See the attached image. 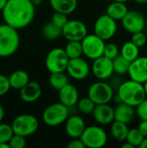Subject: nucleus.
<instances>
[{"label":"nucleus","instance_id":"obj_39","mask_svg":"<svg viewBox=\"0 0 147 148\" xmlns=\"http://www.w3.org/2000/svg\"><path fill=\"white\" fill-rule=\"evenodd\" d=\"M68 148H85V145L82 142L81 138H74L72 139L67 145Z\"/></svg>","mask_w":147,"mask_h":148},{"label":"nucleus","instance_id":"obj_22","mask_svg":"<svg viewBox=\"0 0 147 148\" xmlns=\"http://www.w3.org/2000/svg\"><path fill=\"white\" fill-rule=\"evenodd\" d=\"M50 6L55 11L72 14L77 7V0H49Z\"/></svg>","mask_w":147,"mask_h":148},{"label":"nucleus","instance_id":"obj_29","mask_svg":"<svg viewBox=\"0 0 147 148\" xmlns=\"http://www.w3.org/2000/svg\"><path fill=\"white\" fill-rule=\"evenodd\" d=\"M76 106L80 113L88 115V114H93L96 107V104L88 96V97H83L81 99H79Z\"/></svg>","mask_w":147,"mask_h":148},{"label":"nucleus","instance_id":"obj_25","mask_svg":"<svg viewBox=\"0 0 147 148\" xmlns=\"http://www.w3.org/2000/svg\"><path fill=\"white\" fill-rule=\"evenodd\" d=\"M120 56L131 62L139 56V48L132 41L126 42L121 46Z\"/></svg>","mask_w":147,"mask_h":148},{"label":"nucleus","instance_id":"obj_12","mask_svg":"<svg viewBox=\"0 0 147 148\" xmlns=\"http://www.w3.org/2000/svg\"><path fill=\"white\" fill-rule=\"evenodd\" d=\"M66 71L72 79L76 81H82L89 75L90 66L88 62L81 56L70 59Z\"/></svg>","mask_w":147,"mask_h":148},{"label":"nucleus","instance_id":"obj_45","mask_svg":"<svg viewBox=\"0 0 147 148\" xmlns=\"http://www.w3.org/2000/svg\"><path fill=\"white\" fill-rule=\"evenodd\" d=\"M0 148H10L9 143H3V142H0Z\"/></svg>","mask_w":147,"mask_h":148},{"label":"nucleus","instance_id":"obj_46","mask_svg":"<svg viewBox=\"0 0 147 148\" xmlns=\"http://www.w3.org/2000/svg\"><path fill=\"white\" fill-rule=\"evenodd\" d=\"M138 4H145L147 3V0H133Z\"/></svg>","mask_w":147,"mask_h":148},{"label":"nucleus","instance_id":"obj_19","mask_svg":"<svg viewBox=\"0 0 147 148\" xmlns=\"http://www.w3.org/2000/svg\"><path fill=\"white\" fill-rule=\"evenodd\" d=\"M79 101V92L75 86L68 83L59 90V101L68 108L75 107Z\"/></svg>","mask_w":147,"mask_h":148},{"label":"nucleus","instance_id":"obj_18","mask_svg":"<svg viewBox=\"0 0 147 148\" xmlns=\"http://www.w3.org/2000/svg\"><path fill=\"white\" fill-rule=\"evenodd\" d=\"M42 87L36 82H29L23 88L20 89V99L26 103L36 101L42 95Z\"/></svg>","mask_w":147,"mask_h":148},{"label":"nucleus","instance_id":"obj_7","mask_svg":"<svg viewBox=\"0 0 147 148\" xmlns=\"http://www.w3.org/2000/svg\"><path fill=\"white\" fill-rule=\"evenodd\" d=\"M85 147L88 148H101L107 142V134L106 131L98 126L86 127L81 136Z\"/></svg>","mask_w":147,"mask_h":148},{"label":"nucleus","instance_id":"obj_16","mask_svg":"<svg viewBox=\"0 0 147 148\" xmlns=\"http://www.w3.org/2000/svg\"><path fill=\"white\" fill-rule=\"evenodd\" d=\"M86 128V124L82 117L77 114L69 116L65 121V131L71 139L81 138Z\"/></svg>","mask_w":147,"mask_h":148},{"label":"nucleus","instance_id":"obj_4","mask_svg":"<svg viewBox=\"0 0 147 148\" xmlns=\"http://www.w3.org/2000/svg\"><path fill=\"white\" fill-rule=\"evenodd\" d=\"M69 117V108L62 102H55L48 106L42 113L43 122L49 127L60 126Z\"/></svg>","mask_w":147,"mask_h":148},{"label":"nucleus","instance_id":"obj_8","mask_svg":"<svg viewBox=\"0 0 147 148\" xmlns=\"http://www.w3.org/2000/svg\"><path fill=\"white\" fill-rule=\"evenodd\" d=\"M69 60L64 49L55 48L48 53L45 59V65L50 73L64 72L67 70Z\"/></svg>","mask_w":147,"mask_h":148},{"label":"nucleus","instance_id":"obj_48","mask_svg":"<svg viewBox=\"0 0 147 148\" xmlns=\"http://www.w3.org/2000/svg\"><path fill=\"white\" fill-rule=\"evenodd\" d=\"M113 1H116V2H120V3H126L130 0H113Z\"/></svg>","mask_w":147,"mask_h":148},{"label":"nucleus","instance_id":"obj_31","mask_svg":"<svg viewBox=\"0 0 147 148\" xmlns=\"http://www.w3.org/2000/svg\"><path fill=\"white\" fill-rule=\"evenodd\" d=\"M144 140H145V137L141 134L139 129V128H133V129H129L126 141L132 144L134 147H140Z\"/></svg>","mask_w":147,"mask_h":148},{"label":"nucleus","instance_id":"obj_1","mask_svg":"<svg viewBox=\"0 0 147 148\" xmlns=\"http://www.w3.org/2000/svg\"><path fill=\"white\" fill-rule=\"evenodd\" d=\"M35 8L30 0H8L2 10L4 23L16 29L25 28L34 20Z\"/></svg>","mask_w":147,"mask_h":148},{"label":"nucleus","instance_id":"obj_14","mask_svg":"<svg viewBox=\"0 0 147 148\" xmlns=\"http://www.w3.org/2000/svg\"><path fill=\"white\" fill-rule=\"evenodd\" d=\"M121 24L126 31L133 34L144 30L146 27V18L143 14L137 10H128L121 20Z\"/></svg>","mask_w":147,"mask_h":148},{"label":"nucleus","instance_id":"obj_27","mask_svg":"<svg viewBox=\"0 0 147 148\" xmlns=\"http://www.w3.org/2000/svg\"><path fill=\"white\" fill-rule=\"evenodd\" d=\"M49 82L52 88L59 91L64 86L69 83L68 76L64 72L50 73V75L49 77Z\"/></svg>","mask_w":147,"mask_h":148},{"label":"nucleus","instance_id":"obj_17","mask_svg":"<svg viewBox=\"0 0 147 148\" xmlns=\"http://www.w3.org/2000/svg\"><path fill=\"white\" fill-rule=\"evenodd\" d=\"M92 115L98 124L109 125L114 121V108L108 103L96 105Z\"/></svg>","mask_w":147,"mask_h":148},{"label":"nucleus","instance_id":"obj_21","mask_svg":"<svg viewBox=\"0 0 147 148\" xmlns=\"http://www.w3.org/2000/svg\"><path fill=\"white\" fill-rule=\"evenodd\" d=\"M128 8L126 3L113 1L107 8V14L116 21H121L128 12Z\"/></svg>","mask_w":147,"mask_h":148},{"label":"nucleus","instance_id":"obj_6","mask_svg":"<svg viewBox=\"0 0 147 148\" xmlns=\"http://www.w3.org/2000/svg\"><path fill=\"white\" fill-rule=\"evenodd\" d=\"M88 96L96 104H107L113 98V89L105 81H98L90 85L88 90Z\"/></svg>","mask_w":147,"mask_h":148},{"label":"nucleus","instance_id":"obj_42","mask_svg":"<svg viewBox=\"0 0 147 148\" xmlns=\"http://www.w3.org/2000/svg\"><path fill=\"white\" fill-rule=\"evenodd\" d=\"M8 0H0V10L2 11L4 8V6L6 5Z\"/></svg>","mask_w":147,"mask_h":148},{"label":"nucleus","instance_id":"obj_23","mask_svg":"<svg viewBox=\"0 0 147 148\" xmlns=\"http://www.w3.org/2000/svg\"><path fill=\"white\" fill-rule=\"evenodd\" d=\"M10 87L14 89H21L23 88L29 82V75L25 70H16L9 76Z\"/></svg>","mask_w":147,"mask_h":148},{"label":"nucleus","instance_id":"obj_5","mask_svg":"<svg viewBox=\"0 0 147 148\" xmlns=\"http://www.w3.org/2000/svg\"><path fill=\"white\" fill-rule=\"evenodd\" d=\"M11 126L15 134L28 137L37 131L39 127V121L37 118L32 114H23L13 120Z\"/></svg>","mask_w":147,"mask_h":148},{"label":"nucleus","instance_id":"obj_41","mask_svg":"<svg viewBox=\"0 0 147 148\" xmlns=\"http://www.w3.org/2000/svg\"><path fill=\"white\" fill-rule=\"evenodd\" d=\"M4 114H5V112H4V108H3V106L0 104V121H3V119L4 118Z\"/></svg>","mask_w":147,"mask_h":148},{"label":"nucleus","instance_id":"obj_10","mask_svg":"<svg viewBox=\"0 0 147 148\" xmlns=\"http://www.w3.org/2000/svg\"><path fill=\"white\" fill-rule=\"evenodd\" d=\"M117 21L107 13L100 16L94 25V33L104 41H108L116 34Z\"/></svg>","mask_w":147,"mask_h":148},{"label":"nucleus","instance_id":"obj_36","mask_svg":"<svg viewBox=\"0 0 147 148\" xmlns=\"http://www.w3.org/2000/svg\"><path fill=\"white\" fill-rule=\"evenodd\" d=\"M131 41L133 43H135L139 48H142L146 44L147 36L144 33V31H139V32L133 34Z\"/></svg>","mask_w":147,"mask_h":148},{"label":"nucleus","instance_id":"obj_3","mask_svg":"<svg viewBox=\"0 0 147 148\" xmlns=\"http://www.w3.org/2000/svg\"><path fill=\"white\" fill-rule=\"evenodd\" d=\"M18 29L7 23L0 24V57H7L15 54L20 45Z\"/></svg>","mask_w":147,"mask_h":148},{"label":"nucleus","instance_id":"obj_44","mask_svg":"<svg viewBox=\"0 0 147 148\" xmlns=\"http://www.w3.org/2000/svg\"><path fill=\"white\" fill-rule=\"evenodd\" d=\"M122 148H134V147L132 144H130L129 142L126 141V143L122 145Z\"/></svg>","mask_w":147,"mask_h":148},{"label":"nucleus","instance_id":"obj_2","mask_svg":"<svg viewBox=\"0 0 147 148\" xmlns=\"http://www.w3.org/2000/svg\"><path fill=\"white\" fill-rule=\"evenodd\" d=\"M118 98L120 102L136 108L146 98L144 84L132 79L122 82L118 88Z\"/></svg>","mask_w":147,"mask_h":148},{"label":"nucleus","instance_id":"obj_15","mask_svg":"<svg viewBox=\"0 0 147 148\" xmlns=\"http://www.w3.org/2000/svg\"><path fill=\"white\" fill-rule=\"evenodd\" d=\"M127 74L130 79L144 84L147 81V56H139L131 62Z\"/></svg>","mask_w":147,"mask_h":148},{"label":"nucleus","instance_id":"obj_37","mask_svg":"<svg viewBox=\"0 0 147 148\" xmlns=\"http://www.w3.org/2000/svg\"><path fill=\"white\" fill-rule=\"evenodd\" d=\"M136 114L141 121H147V97L136 107Z\"/></svg>","mask_w":147,"mask_h":148},{"label":"nucleus","instance_id":"obj_30","mask_svg":"<svg viewBox=\"0 0 147 148\" xmlns=\"http://www.w3.org/2000/svg\"><path fill=\"white\" fill-rule=\"evenodd\" d=\"M130 62L125 59L122 56H118L116 58L113 60V70L114 73L118 75H125L128 73L129 67H130Z\"/></svg>","mask_w":147,"mask_h":148},{"label":"nucleus","instance_id":"obj_20","mask_svg":"<svg viewBox=\"0 0 147 148\" xmlns=\"http://www.w3.org/2000/svg\"><path fill=\"white\" fill-rule=\"evenodd\" d=\"M135 113L134 107L120 101L114 108V121L128 124L133 120Z\"/></svg>","mask_w":147,"mask_h":148},{"label":"nucleus","instance_id":"obj_34","mask_svg":"<svg viewBox=\"0 0 147 148\" xmlns=\"http://www.w3.org/2000/svg\"><path fill=\"white\" fill-rule=\"evenodd\" d=\"M68 15L59 11H55L51 18V22L61 28H62L68 23Z\"/></svg>","mask_w":147,"mask_h":148},{"label":"nucleus","instance_id":"obj_32","mask_svg":"<svg viewBox=\"0 0 147 148\" xmlns=\"http://www.w3.org/2000/svg\"><path fill=\"white\" fill-rule=\"evenodd\" d=\"M14 135V131L11 125L9 124H0V142L9 143L12 136Z\"/></svg>","mask_w":147,"mask_h":148},{"label":"nucleus","instance_id":"obj_11","mask_svg":"<svg viewBox=\"0 0 147 148\" xmlns=\"http://www.w3.org/2000/svg\"><path fill=\"white\" fill-rule=\"evenodd\" d=\"M87 35L88 27L80 20H68L62 27V36L68 41L81 42Z\"/></svg>","mask_w":147,"mask_h":148},{"label":"nucleus","instance_id":"obj_50","mask_svg":"<svg viewBox=\"0 0 147 148\" xmlns=\"http://www.w3.org/2000/svg\"><path fill=\"white\" fill-rule=\"evenodd\" d=\"M146 56H147V46H146Z\"/></svg>","mask_w":147,"mask_h":148},{"label":"nucleus","instance_id":"obj_47","mask_svg":"<svg viewBox=\"0 0 147 148\" xmlns=\"http://www.w3.org/2000/svg\"><path fill=\"white\" fill-rule=\"evenodd\" d=\"M140 147H141V148H147V137H146V138H145V140H144L143 143L141 144Z\"/></svg>","mask_w":147,"mask_h":148},{"label":"nucleus","instance_id":"obj_9","mask_svg":"<svg viewBox=\"0 0 147 148\" xmlns=\"http://www.w3.org/2000/svg\"><path fill=\"white\" fill-rule=\"evenodd\" d=\"M106 41L101 39L97 35L88 34L86 37L81 41L83 55L91 60H95L104 54Z\"/></svg>","mask_w":147,"mask_h":148},{"label":"nucleus","instance_id":"obj_24","mask_svg":"<svg viewBox=\"0 0 147 148\" xmlns=\"http://www.w3.org/2000/svg\"><path fill=\"white\" fill-rule=\"evenodd\" d=\"M111 134L113 138L118 141H124L126 140L129 128L126 123L113 121L111 123Z\"/></svg>","mask_w":147,"mask_h":148},{"label":"nucleus","instance_id":"obj_49","mask_svg":"<svg viewBox=\"0 0 147 148\" xmlns=\"http://www.w3.org/2000/svg\"><path fill=\"white\" fill-rule=\"evenodd\" d=\"M144 87H145V90H146V97H147V81L144 83Z\"/></svg>","mask_w":147,"mask_h":148},{"label":"nucleus","instance_id":"obj_28","mask_svg":"<svg viewBox=\"0 0 147 148\" xmlns=\"http://www.w3.org/2000/svg\"><path fill=\"white\" fill-rule=\"evenodd\" d=\"M64 49L69 59L81 57L83 55L82 44L80 41H68Z\"/></svg>","mask_w":147,"mask_h":148},{"label":"nucleus","instance_id":"obj_38","mask_svg":"<svg viewBox=\"0 0 147 148\" xmlns=\"http://www.w3.org/2000/svg\"><path fill=\"white\" fill-rule=\"evenodd\" d=\"M10 88L9 77L0 74V96L6 95Z\"/></svg>","mask_w":147,"mask_h":148},{"label":"nucleus","instance_id":"obj_33","mask_svg":"<svg viewBox=\"0 0 147 148\" xmlns=\"http://www.w3.org/2000/svg\"><path fill=\"white\" fill-rule=\"evenodd\" d=\"M120 55V49H119V47L116 43L109 42V43L106 44L103 56H105L106 57H107L111 60H113Z\"/></svg>","mask_w":147,"mask_h":148},{"label":"nucleus","instance_id":"obj_40","mask_svg":"<svg viewBox=\"0 0 147 148\" xmlns=\"http://www.w3.org/2000/svg\"><path fill=\"white\" fill-rule=\"evenodd\" d=\"M138 128L139 129V131L141 132V134L144 135L145 138L147 137V121H141V122L139 123Z\"/></svg>","mask_w":147,"mask_h":148},{"label":"nucleus","instance_id":"obj_26","mask_svg":"<svg viewBox=\"0 0 147 148\" xmlns=\"http://www.w3.org/2000/svg\"><path fill=\"white\" fill-rule=\"evenodd\" d=\"M42 35L46 40H55L62 36V28L55 25L52 22H49L42 27Z\"/></svg>","mask_w":147,"mask_h":148},{"label":"nucleus","instance_id":"obj_43","mask_svg":"<svg viewBox=\"0 0 147 148\" xmlns=\"http://www.w3.org/2000/svg\"><path fill=\"white\" fill-rule=\"evenodd\" d=\"M43 0H30V2L35 5V6H38L40 4H42Z\"/></svg>","mask_w":147,"mask_h":148},{"label":"nucleus","instance_id":"obj_13","mask_svg":"<svg viewBox=\"0 0 147 148\" xmlns=\"http://www.w3.org/2000/svg\"><path fill=\"white\" fill-rule=\"evenodd\" d=\"M91 70L97 79L101 81L107 80L114 73L113 60L102 56L94 60L91 66Z\"/></svg>","mask_w":147,"mask_h":148},{"label":"nucleus","instance_id":"obj_35","mask_svg":"<svg viewBox=\"0 0 147 148\" xmlns=\"http://www.w3.org/2000/svg\"><path fill=\"white\" fill-rule=\"evenodd\" d=\"M26 137L19 135V134H15L12 136L10 140L9 141L10 148H23L26 146Z\"/></svg>","mask_w":147,"mask_h":148}]
</instances>
